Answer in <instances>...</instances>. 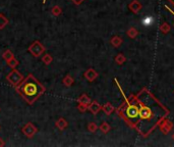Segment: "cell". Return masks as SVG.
Listing matches in <instances>:
<instances>
[{
  "label": "cell",
  "mask_w": 174,
  "mask_h": 147,
  "mask_svg": "<svg viewBox=\"0 0 174 147\" xmlns=\"http://www.w3.org/2000/svg\"><path fill=\"white\" fill-rule=\"evenodd\" d=\"M171 1H172V2H173V3H174V0H171Z\"/></svg>",
  "instance_id": "obj_29"
},
{
  "label": "cell",
  "mask_w": 174,
  "mask_h": 147,
  "mask_svg": "<svg viewBox=\"0 0 174 147\" xmlns=\"http://www.w3.org/2000/svg\"><path fill=\"white\" fill-rule=\"evenodd\" d=\"M116 61H117V64H121L122 62H124V61H125V58H124L123 55L119 54V55H117V56H116Z\"/></svg>",
  "instance_id": "obj_24"
},
{
  "label": "cell",
  "mask_w": 174,
  "mask_h": 147,
  "mask_svg": "<svg viewBox=\"0 0 174 147\" xmlns=\"http://www.w3.org/2000/svg\"><path fill=\"white\" fill-rule=\"evenodd\" d=\"M8 25V18H7L4 14L0 13V30L4 29L6 26Z\"/></svg>",
  "instance_id": "obj_11"
},
{
  "label": "cell",
  "mask_w": 174,
  "mask_h": 147,
  "mask_svg": "<svg viewBox=\"0 0 174 147\" xmlns=\"http://www.w3.org/2000/svg\"><path fill=\"white\" fill-rule=\"evenodd\" d=\"M5 145V142H4V140H3L2 138H0V147H3Z\"/></svg>",
  "instance_id": "obj_27"
},
{
  "label": "cell",
  "mask_w": 174,
  "mask_h": 147,
  "mask_svg": "<svg viewBox=\"0 0 174 147\" xmlns=\"http://www.w3.org/2000/svg\"><path fill=\"white\" fill-rule=\"evenodd\" d=\"M70 1H71L73 4H76V5H80V4H81V3H83L85 0H70Z\"/></svg>",
  "instance_id": "obj_26"
},
{
  "label": "cell",
  "mask_w": 174,
  "mask_h": 147,
  "mask_svg": "<svg viewBox=\"0 0 174 147\" xmlns=\"http://www.w3.org/2000/svg\"><path fill=\"white\" fill-rule=\"evenodd\" d=\"M12 57H14V55H13V53H12L10 50H5L4 52H3V54H2V58H3V59H4L5 61L10 60Z\"/></svg>",
  "instance_id": "obj_14"
},
{
  "label": "cell",
  "mask_w": 174,
  "mask_h": 147,
  "mask_svg": "<svg viewBox=\"0 0 174 147\" xmlns=\"http://www.w3.org/2000/svg\"><path fill=\"white\" fill-rule=\"evenodd\" d=\"M136 33H138V32H136L135 30H134V29H131V30L128 31V35L130 36V37H135V36H136Z\"/></svg>",
  "instance_id": "obj_25"
},
{
  "label": "cell",
  "mask_w": 174,
  "mask_h": 147,
  "mask_svg": "<svg viewBox=\"0 0 174 147\" xmlns=\"http://www.w3.org/2000/svg\"><path fill=\"white\" fill-rule=\"evenodd\" d=\"M122 42V40L119 38V37H114V38H112V40H111V43H112V45L113 46H115V47H118L121 44Z\"/></svg>",
  "instance_id": "obj_18"
},
{
  "label": "cell",
  "mask_w": 174,
  "mask_h": 147,
  "mask_svg": "<svg viewBox=\"0 0 174 147\" xmlns=\"http://www.w3.org/2000/svg\"><path fill=\"white\" fill-rule=\"evenodd\" d=\"M102 109L104 110V112L106 113V115H110V113L114 110V107H113V106L111 105L110 103H106V104L102 107Z\"/></svg>",
  "instance_id": "obj_17"
},
{
  "label": "cell",
  "mask_w": 174,
  "mask_h": 147,
  "mask_svg": "<svg viewBox=\"0 0 174 147\" xmlns=\"http://www.w3.org/2000/svg\"><path fill=\"white\" fill-rule=\"evenodd\" d=\"M77 102H80V103H83V104H86V105L89 106V104L91 103V99H90V97L88 96V95L83 94L79 99H77Z\"/></svg>",
  "instance_id": "obj_10"
},
{
  "label": "cell",
  "mask_w": 174,
  "mask_h": 147,
  "mask_svg": "<svg viewBox=\"0 0 174 147\" xmlns=\"http://www.w3.org/2000/svg\"><path fill=\"white\" fill-rule=\"evenodd\" d=\"M88 109H90V111L93 112L94 115H97V113L100 111V110L102 109V106L100 105L97 101H93V102H91V103L89 104Z\"/></svg>",
  "instance_id": "obj_8"
},
{
  "label": "cell",
  "mask_w": 174,
  "mask_h": 147,
  "mask_svg": "<svg viewBox=\"0 0 174 147\" xmlns=\"http://www.w3.org/2000/svg\"><path fill=\"white\" fill-rule=\"evenodd\" d=\"M130 7H131L132 10H134L135 12H138L139 9H140V5L136 1H134V2H132L131 4H130Z\"/></svg>",
  "instance_id": "obj_21"
},
{
  "label": "cell",
  "mask_w": 174,
  "mask_h": 147,
  "mask_svg": "<svg viewBox=\"0 0 174 147\" xmlns=\"http://www.w3.org/2000/svg\"><path fill=\"white\" fill-rule=\"evenodd\" d=\"M173 138H174V136H173Z\"/></svg>",
  "instance_id": "obj_30"
},
{
  "label": "cell",
  "mask_w": 174,
  "mask_h": 147,
  "mask_svg": "<svg viewBox=\"0 0 174 147\" xmlns=\"http://www.w3.org/2000/svg\"><path fill=\"white\" fill-rule=\"evenodd\" d=\"M51 13H52L54 17H58V16H60V14L62 13V9H61V7H60V6H58V5L53 6V7H52V9H51Z\"/></svg>",
  "instance_id": "obj_15"
},
{
  "label": "cell",
  "mask_w": 174,
  "mask_h": 147,
  "mask_svg": "<svg viewBox=\"0 0 174 147\" xmlns=\"http://www.w3.org/2000/svg\"><path fill=\"white\" fill-rule=\"evenodd\" d=\"M152 21H153V17H147L145 20L143 21V23H144V25H146V26H150L152 24Z\"/></svg>",
  "instance_id": "obj_23"
},
{
  "label": "cell",
  "mask_w": 174,
  "mask_h": 147,
  "mask_svg": "<svg viewBox=\"0 0 174 147\" xmlns=\"http://www.w3.org/2000/svg\"><path fill=\"white\" fill-rule=\"evenodd\" d=\"M55 125H56V127H57L60 131H63V130H65L66 128H67L68 123H67V121L63 119V117H60V119H58V120L56 121V123H55Z\"/></svg>",
  "instance_id": "obj_9"
},
{
  "label": "cell",
  "mask_w": 174,
  "mask_h": 147,
  "mask_svg": "<svg viewBox=\"0 0 174 147\" xmlns=\"http://www.w3.org/2000/svg\"><path fill=\"white\" fill-rule=\"evenodd\" d=\"M43 3H46V0H43Z\"/></svg>",
  "instance_id": "obj_28"
},
{
  "label": "cell",
  "mask_w": 174,
  "mask_h": 147,
  "mask_svg": "<svg viewBox=\"0 0 174 147\" xmlns=\"http://www.w3.org/2000/svg\"><path fill=\"white\" fill-rule=\"evenodd\" d=\"M77 109H79L80 112H85L88 109V105L83 104V103H80V102H79V105H77Z\"/></svg>",
  "instance_id": "obj_22"
},
{
  "label": "cell",
  "mask_w": 174,
  "mask_h": 147,
  "mask_svg": "<svg viewBox=\"0 0 174 147\" xmlns=\"http://www.w3.org/2000/svg\"><path fill=\"white\" fill-rule=\"evenodd\" d=\"M42 61L46 65H49L51 62L53 61V57L51 56V55L49 53H46V54H44L43 56H42Z\"/></svg>",
  "instance_id": "obj_13"
},
{
  "label": "cell",
  "mask_w": 174,
  "mask_h": 147,
  "mask_svg": "<svg viewBox=\"0 0 174 147\" xmlns=\"http://www.w3.org/2000/svg\"><path fill=\"white\" fill-rule=\"evenodd\" d=\"M125 115H126L128 121L135 120V122L136 117L139 116V107L135 105H128L126 108V111H125Z\"/></svg>",
  "instance_id": "obj_6"
},
{
  "label": "cell",
  "mask_w": 174,
  "mask_h": 147,
  "mask_svg": "<svg viewBox=\"0 0 174 147\" xmlns=\"http://www.w3.org/2000/svg\"><path fill=\"white\" fill-rule=\"evenodd\" d=\"M100 130H101L103 133H108L109 130H110V126L108 123H103L101 125V127H100Z\"/></svg>",
  "instance_id": "obj_19"
},
{
  "label": "cell",
  "mask_w": 174,
  "mask_h": 147,
  "mask_svg": "<svg viewBox=\"0 0 174 147\" xmlns=\"http://www.w3.org/2000/svg\"><path fill=\"white\" fill-rule=\"evenodd\" d=\"M21 132H23V134L25 136V137L33 138L36 135L37 132H38V129H37V127L35 126L34 124L28 123V124H25V126L23 127V129H21Z\"/></svg>",
  "instance_id": "obj_5"
},
{
  "label": "cell",
  "mask_w": 174,
  "mask_h": 147,
  "mask_svg": "<svg viewBox=\"0 0 174 147\" xmlns=\"http://www.w3.org/2000/svg\"><path fill=\"white\" fill-rule=\"evenodd\" d=\"M84 76H85V78H86L88 81L93 82V81L98 77V74H97V72H96V71H94L93 69H89L88 71L84 74Z\"/></svg>",
  "instance_id": "obj_7"
},
{
  "label": "cell",
  "mask_w": 174,
  "mask_h": 147,
  "mask_svg": "<svg viewBox=\"0 0 174 147\" xmlns=\"http://www.w3.org/2000/svg\"><path fill=\"white\" fill-rule=\"evenodd\" d=\"M25 78L24 76L21 75V74L17 71L16 69H13L11 72H10L8 75L6 76V80L7 82H8L10 85L13 86V87H16L21 84V82L23 81Z\"/></svg>",
  "instance_id": "obj_3"
},
{
  "label": "cell",
  "mask_w": 174,
  "mask_h": 147,
  "mask_svg": "<svg viewBox=\"0 0 174 147\" xmlns=\"http://www.w3.org/2000/svg\"><path fill=\"white\" fill-rule=\"evenodd\" d=\"M153 96H150L149 95V98H148V102L146 100H143L142 99H139L140 100V107H139V116H140V122L138 123V124H140V123H147L149 124V129L152 130L155 125H156V122L158 120H160V117L157 116H154L155 111L154 110L151 109V102L153 100Z\"/></svg>",
  "instance_id": "obj_2"
},
{
  "label": "cell",
  "mask_w": 174,
  "mask_h": 147,
  "mask_svg": "<svg viewBox=\"0 0 174 147\" xmlns=\"http://www.w3.org/2000/svg\"><path fill=\"white\" fill-rule=\"evenodd\" d=\"M73 82H75V81H73V79L71 78V76H69V75L65 76V78L63 79V81H62V83H63V85L65 87H70L73 84Z\"/></svg>",
  "instance_id": "obj_12"
},
{
  "label": "cell",
  "mask_w": 174,
  "mask_h": 147,
  "mask_svg": "<svg viewBox=\"0 0 174 147\" xmlns=\"http://www.w3.org/2000/svg\"><path fill=\"white\" fill-rule=\"evenodd\" d=\"M97 129H98V126L95 123H90L88 125V130L90 131L91 133H94V132H96Z\"/></svg>",
  "instance_id": "obj_20"
},
{
  "label": "cell",
  "mask_w": 174,
  "mask_h": 147,
  "mask_svg": "<svg viewBox=\"0 0 174 147\" xmlns=\"http://www.w3.org/2000/svg\"><path fill=\"white\" fill-rule=\"evenodd\" d=\"M45 50H46L45 46H44L40 41L33 42V44H31V45H30V47H29V52L31 53L34 57H36V58L40 57L41 55L45 52Z\"/></svg>",
  "instance_id": "obj_4"
},
{
  "label": "cell",
  "mask_w": 174,
  "mask_h": 147,
  "mask_svg": "<svg viewBox=\"0 0 174 147\" xmlns=\"http://www.w3.org/2000/svg\"><path fill=\"white\" fill-rule=\"evenodd\" d=\"M6 62H7V64H8V67H10L12 69H16L18 64H20V62H18V60L16 59V58H14V57H12L11 59L8 60V61H6Z\"/></svg>",
  "instance_id": "obj_16"
},
{
  "label": "cell",
  "mask_w": 174,
  "mask_h": 147,
  "mask_svg": "<svg viewBox=\"0 0 174 147\" xmlns=\"http://www.w3.org/2000/svg\"><path fill=\"white\" fill-rule=\"evenodd\" d=\"M16 90L30 105L34 104L41 95H43L46 91L43 84L37 80L32 74L28 75L27 78L21 81L20 85L16 87Z\"/></svg>",
  "instance_id": "obj_1"
}]
</instances>
